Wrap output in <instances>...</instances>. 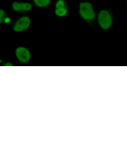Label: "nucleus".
Here are the masks:
<instances>
[{
    "label": "nucleus",
    "instance_id": "obj_1",
    "mask_svg": "<svg viewBox=\"0 0 127 153\" xmlns=\"http://www.w3.org/2000/svg\"><path fill=\"white\" fill-rule=\"evenodd\" d=\"M80 15L85 20H92L94 18V12H93L92 5L89 2H83L80 5Z\"/></svg>",
    "mask_w": 127,
    "mask_h": 153
},
{
    "label": "nucleus",
    "instance_id": "obj_2",
    "mask_svg": "<svg viewBox=\"0 0 127 153\" xmlns=\"http://www.w3.org/2000/svg\"><path fill=\"white\" fill-rule=\"evenodd\" d=\"M98 22L102 28L108 29L109 27L112 25V19H111L110 13L106 10H101L98 15Z\"/></svg>",
    "mask_w": 127,
    "mask_h": 153
},
{
    "label": "nucleus",
    "instance_id": "obj_3",
    "mask_svg": "<svg viewBox=\"0 0 127 153\" xmlns=\"http://www.w3.org/2000/svg\"><path fill=\"white\" fill-rule=\"evenodd\" d=\"M16 56H17L18 60L20 62H28L30 60V53L26 48H23V47H20L16 50Z\"/></svg>",
    "mask_w": 127,
    "mask_h": 153
},
{
    "label": "nucleus",
    "instance_id": "obj_4",
    "mask_svg": "<svg viewBox=\"0 0 127 153\" xmlns=\"http://www.w3.org/2000/svg\"><path fill=\"white\" fill-rule=\"evenodd\" d=\"M29 25H30V20H29V18L23 17L16 23L14 30L17 31V32H21V31H24L25 29H27Z\"/></svg>",
    "mask_w": 127,
    "mask_h": 153
},
{
    "label": "nucleus",
    "instance_id": "obj_5",
    "mask_svg": "<svg viewBox=\"0 0 127 153\" xmlns=\"http://www.w3.org/2000/svg\"><path fill=\"white\" fill-rule=\"evenodd\" d=\"M13 8H14L15 10H17V12H21V10H31V4L14 2V3H13Z\"/></svg>",
    "mask_w": 127,
    "mask_h": 153
},
{
    "label": "nucleus",
    "instance_id": "obj_6",
    "mask_svg": "<svg viewBox=\"0 0 127 153\" xmlns=\"http://www.w3.org/2000/svg\"><path fill=\"white\" fill-rule=\"evenodd\" d=\"M34 2L39 7H44L50 3V0H34Z\"/></svg>",
    "mask_w": 127,
    "mask_h": 153
},
{
    "label": "nucleus",
    "instance_id": "obj_7",
    "mask_svg": "<svg viewBox=\"0 0 127 153\" xmlns=\"http://www.w3.org/2000/svg\"><path fill=\"white\" fill-rule=\"evenodd\" d=\"M66 13H67V10H66L65 7L56 8V15L59 16V17H63V16H65Z\"/></svg>",
    "mask_w": 127,
    "mask_h": 153
},
{
    "label": "nucleus",
    "instance_id": "obj_8",
    "mask_svg": "<svg viewBox=\"0 0 127 153\" xmlns=\"http://www.w3.org/2000/svg\"><path fill=\"white\" fill-rule=\"evenodd\" d=\"M56 7L57 8H60V7H64V1L63 0H59L56 4Z\"/></svg>",
    "mask_w": 127,
    "mask_h": 153
},
{
    "label": "nucleus",
    "instance_id": "obj_9",
    "mask_svg": "<svg viewBox=\"0 0 127 153\" xmlns=\"http://www.w3.org/2000/svg\"><path fill=\"white\" fill-rule=\"evenodd\" d=\"M3 17H4V10H0V19H1V21H2V18Z\"/></svg>",
    "mask_w": 127,
    "mask_h": 153
},
{
    "label": "nucleus",
    "instance_id": "obj_10",
    "mask_svg": "<svg viewBox=\"0 0 127 153\" xmlns=\"http://www.w3.org/2000/svg\"><path fill=\"white\" fill-rule=\"evenodd\" d=\"M5 22H6V23H7V22H10V19H8V18H6V19H5Z\"/></svg>",
    "mask_w": 127,
    "mask_h": 153
}]
</instances>
